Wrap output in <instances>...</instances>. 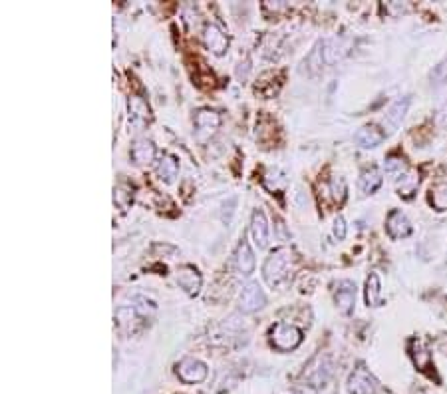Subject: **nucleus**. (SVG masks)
I'll use <instances>...</instances> for the list:
<instances>
[{"mask_svg": "<svg viewBox=\"0 0 447 394\" xmlns=\"http://www.w3.org/2000/svg\"><path fill=\"white\" fill-rule=\"evenodd\" d=\"M288 263H290V249L281 247V249H274L264 261L263 265V275L264 281L270 285V287H277L281 285V281L286 279L288 275Z\"/></svg>", "mask_w": 447, "mask_h": 394, "instance_id": "nucleus-1", "label": "nucleus"}, {"mask_svg": "<svg viewBox=\"0 0 447 394\" xmlns=\"http://www.w3.org/2000/svg\"><path fill=\"white\" fill-rule=\"evenodd\" d=\"M270 343L279 351H294L303 343V331L290 323H277L270 329Z\"/></svg>", "mask_w": 447, "mask_h": 394, "instance_id": "nucleus-2", "label": "nucleus"}, {"mask_svg": "<svg viewBox=\"0 0 447 394\" xmlns=\"http://www.w3.org/2000/svg\"><path fill=\"white\" fill-rule=\"evenodd\" d=\"M221 124V116L215 112V110H209V108H201L197 114H195V136L199 142L209 140L217 127Z\"/></svg>", "mask_w": 447, "mask_h": 394, "instance_id": "nucleus-3", "label": "nucleus"}, {"mask_svg": "<svg viewBox=\"0 0 447 394\" xmlns=\"http://www.w3.org/2000/svg\"><path fill=\"white\" fill-rule=\"evenodd\" d=\"M378 391V380L370 374L364 365L354 369L348 378V393L350 394H374Z\"/></svg>", "mask_w": 447, "mask_h": 394, "instance_id": "nucleus-4", "label": "nucleus"}, {"mask_svg": "<svg viewBox=\"0 0 447 394\" xmlns=\"http://www.w3.org/2000/svg\"><path fill=\"white\" fill-rule=\"evenodd\" d=\"M207 365L201 362L199 358H183L179 365H177V376L187 382V384H195V382H203L207 378Z\"/></svg>", "mask_w": 447, "mask_h": 394, "instance_id": "nucleus-5", "label": "nucleus"}, {"mask_svg": "<svg viewBox=\"0 0 447 394\" xmlns=\"http://www.w3.org/2000/svg\"><path fill=\"white\" fill-rule=\"evenodd\" d=\"M330 373H332L330 358H328L326 354H318V356L310 362L308 371L305 373V378L312 386H324L326 380L330 378Z\"/></svg>", "mask_w": 447, "mask_h": 394, "instance_id": "nucleus-6", "label": "nucleus"}, {"mask_svg": "<svg viewBox=\"0 0 447 394\" xmlns=\"http://www.w3.org/2000/svg\"><path fill=\"white\" fill-rule=\"evenodd\" d=\"M266 297H264L263 289L259 287V283H248L239 297V309L243 312H255L259 311L261 307H264Z\"/></svg>", "mask_w": 447, "mask_h": 394, "instance_id": "nucleus-7", "label": "nucleus"}, {"mask_svg": "<svg viewBox=\"0 0 447 394\" xmlns=\"http://www.w3.org/2000/svg\"><path fill=\"white\" fill-rule=\"evenodd\" d=\"M386 229L392 239H404L407 235H411V231H413L409 219L406 217V213H402L400 209H394V211L387 215Z\"/></svg>", "mask_w": 447, "mask_h": 394, "instance_id": "nucleus-8", "label": "nucleus"}, {"mask_svg": "<svg viewBox=\"0 0 447 394\" xmlns=\"http://www.w3.org/2000/svg\"><path fill=\"white\" fill-rule=\"evenodd\" d=\"M334 299H336V305H338L340 312L350 315L354 311V305H356V285L352 281H340L336 285Z\"/></svg>", "mask_w": 447, "mask_h": 394, "instance_id": "nucleus-9", "label": "nucleus"}, {"mask_svg": "<svg viewBox=\"0 0 447 394\" xmlns=\"http://www.w3.org/2000/svg\"><path fill=\"white\" fill-rule=\"evenodd\" d=\"M201 273L195 269L193 265H183L177 271V283L187 295H197L201 289Z\"/></svg>", "mask_w": 447, "mask_h": 394, "instance_id": "nucleus-10", "label": "nucleus"}, {"mask_svg": "<svg viewBox=\"0 0 447 394\" xmlns=\"http://www.w3.org/2000/svg\"><path fill=\"white\" fill-rule=\"evenodd\" d=\"M384 140H386V134H384L378 125L374 124L360 127V130L356 132V136H354V142L360 145L362 149H372V147L382 144Z\"/></svg>", "mask_w": 447, "mask_h": 394, "instance_id": "nucleus-11", "label": "nucleus"}, {"mask_svg": "<svg viewBox=\"0 0 447 394\" xmlns=\"http://www.w3.org/2000/svg\"><path fill=\"white\" fill-rule=\"evenodd\" d=\"M203 40L205 46H207L213 54H217V56H221L225 50H227V46H229V38L225 36L223 30H221L219 26H215V24H207V26H205Z\"/></svg>", "mask_w": 447, "mask_h": 394, "instance_id": "nucleus-12", "label": "nucleus"}, {"mask_svg": "<svg viewBox=\"0 0 447 394\" xmlns=\"http://www.w3.org/2000/svg\"><path fill=\"white\" fill-rule=\"evenodd\" d=\"M251 237L255 241V245L259 249H264L268 245V221L264 217L261 209H257L253 213V221H251Z\"/></svg>", "mask_w": 447, "mask_h": 394, "instance_id": "nucleus-13", "label": "nucleus"}, {"mask_svg": "<svg viewBox=\"0 0 447 394\" xmlns=\"http://www.w3.org/2000/svg\"><path fill=\"white\" fill-rule=\"evenodd\" d=\"M235 265H237V269L241 271L243 275H251L255 271V265H257L255 253H253L248 241L244 237L241 239V243L237 245V251H235Z\"/></svg>", "mask_w": 447, "mask_h": 394, "instance_id": "nucleus-14", "label": "nucleus"}, {"mask_svg": "<svg viewBox=\"0 0 447 394\" xmlns=\"http://www.w3.org/2000/svg\"><path fill=\"white\" fill-rule=\"evenodd\" d=\"M149 120H151V112L147 102L142 96H129V122L138 127H143Z\"/></svg>", "mask_w": 447, "mask_h": 394, "instance_id": "nucleus-15", "label": "nucleus"}, {"mask_svg": "<svg viewBox=\"0 0 447 394\" xmlns=\"http://www.w3.org/2000/svg\"><path fill=\"white\" fill-rule=\"evenodd\" d=\"M366 303L368 307H380L384 305V295H382V281L378 273H370L366 279Z\"/></svg>", "mask_w": 447, "mask_h": 394, "instance_id": "nucleus-16", "label": "nucleus"}, {"mask_svg": "<svg viewBox=\"0 0 447 394\" xmlns=\"http://www.w3.org/2000/svg\"><path fill=\"white\" fill-rule=\"evenodd\" d=\"M131 158H133V162L136 164H149V162H153V158H155V145L151 144L149 140H136L133 142V147H131Z\"/></svg>", "mask_w": 447, "mask_h": 394, "instance_id": "nucleus-17", "label": "nucleus"}, {"mask_svg": "<svg viewBox=\"0 0 447 394\" xmlns=\"http://www.w3.org/2000/svg\"><path fill=\"white\" fill-rule=\"evenodd\" d=\"M407 108H409V98H402V100L394 102V104H392V108L387 110L384 124L389 127V132H394L398 125L402 124V120L406 118Z\"/></svg>", "mask_w": 447, "mask_h": 394, "instance_id": "nucleus-18", "label": "nucleus"}, {"mask_svg": "<svg viewBox=\"0 0 447 394\" xmlns=\"http://www.w3.org/2000/svg\"><path fill=\"white\" fill-rule=\"evenodd\" d=\"M116 321H118V325H120L122 331L133 332L136 331L138 321H140V311H138V307H136V305H131V307H120V309L116 311Z\"/></svg>", "mask_w": 447, "mask_h": 394, "instance_id": "nucleus-19", "label": "nucleus"}, {"mask_svg": "<svg viewBox=\"0 0 447 394\" xmlns=\"http://www.w3.org/2000/svg\"><path fill=\"white\" fill-rule=\"evenodd\" d=\"M177 171H179V162H177V158H173V156H169V153L162 156V160H159V164H157V173H159V177H162L163 182L171 184V182L177 177Z\"/></svg>", "mask_w": 447, "mask_h": 394, "instance_id": "nucleus-20", "label": "nucleus"}, {"mask_svg": "<svg viewBox=\"0 0 447 394\" xmlns=\"http://www.w3.org/2000/svg\"><path fill=\"white\" fill-rule=\"evenodd\" d=\"M382 186V173L378 167H368L362 171V177H360V189L364 193H374L378 187Z\"/></svg>", "mask_w": 447, "mask_h": 394, "instance_id": "nucleus-21", "label": "nucleus"}, {"mask_svg": "<svg viewBox=\"0 0 447 394\" xmlns=\"http://www.w3.org/2000/svg\"><path fill=\"white\" fill-rule=\"evenodd\" d=\"M420 186V173L416 169H407V173H404L400 180H398V191L400 195L404 197H411L413 191Z\"/></svg>", "mask_w": 447, "mask_h": 394, "instance_id": "nucleus-22", "label": "nucleus"}, {"mask_svg": "<svg viewBox=\"0 0 447 394\" xmlns=\"http://www.w3.org/2000/svg\"><path fill=\"white\" fill-rule=\"evenodd\" d=\"M407 164L404 158H400V156H389L386 162H384V171H386L389 177H394L396 182L404 175V173H407Z\"/></svg>", "mask_w": 447, "mask_h": 394, "instance_id": "nucleus-23", "label": "nucleus"}, {"mask_svg": "<svg viewBox=\"0 0 447 394\" xmlns=\"http://www.w3.org/2000/svg\"><path fill=\"white\" fill-rule=\"evenodd\" d=\"M431 206L437 211L447 209V184H439L431 189Z\"/></svg>", "mask_w": 447, "mask_h": 394, "instance_id": "nucleus-24", "label": "nucleus"}, {"mask_svg": "<svg viewBox=\"0 0 447 394\" xmlns=\"http://www.w3.org/2000/svg\"><path fill=\"white\" fill-rule=\"evenodd\" d=\"M429 80H431V84H435V86H442V84L447 82V60L433 66V70L429 74Z\"/></svg>", "mask_w": 447, "mask_h": 394, "instance_id": "nucleus-25", "label": "nucleus"}, {"mask_svg": "<svg viewBox=\"0 0 447 394\" xmlns=\"http://www.w3.org/2000/svg\"><path fill=\"white\" fill-rule=\"evenodd\" d=\"M330 191H332V197H334V201L342 204L346 197L344 180H342V177H334V180L330 182Z\"/></svg>", "mask_w": 447, "mask_h": 394, "instance_id": "nucleus-26", "label": "nucleus"}, {"mask_svg": "<svg viewBox=\"0 0 447 394\" xmlns=\"http://www.w3.org/2000/svg\"><path fill=\"white\" fill-rule=\"evenodd\" d=\"M334 237H338V239H344L346 237L344 217H336V221H334Z\"/></svg>", "mask_w": 447, "mask_h": 394, "instance_id": "nucleus-27", "label": "nucleus"}, {"mask_svg": "<svg viewBox=\"0 0 447 394\" xmlns=\"http://www.w3.org/2000/svg\"><path fill=\"white\" fill-rule=\"evenodd\" d=\"M437 122H439L442 125H447V106L439 112V114H437Z\"/></svg>", "mask_w": 447, "mask_h": 394, "instance_id": "nucleus-28", "label": "nucleus"}]
</instances>
